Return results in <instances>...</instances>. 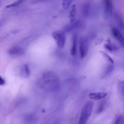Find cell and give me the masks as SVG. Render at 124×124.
I'll return each mask as SVG.
<instances>
[{
    "instance_id": "3",
    "label": "cell",
    "mask_w": 124,
    "mask_h": 124,
    "mask_svg": "<svg viewBox=\"0 0 124 124\" xmlns=\"http://www.w3.org/2000/svg\"><path fill=\"white\" fill-rule=\"evenodd\" d=\"M112 32L113 36L120 42L123 47H124V37L120 31L115 28H112Z\"/></svg>"
},
{
    "instance_id": "19",
    "label": "cell",
    "mask_w": 124,
    "mask_h": 124,
    "mask_svg": "<svg viewBox=\"0 0 124 124\" xmlns=\"http://www.w3.org/2000/svg\"><path fill=\"white\" fill-rule=\"evenodd\" d=\"M45 0H35V1H34L33 2V3H35L43 2L45 1Z\"/></svg>"
},
{
    "instance_id": "6",
    "label": "cell",
    "mask_w": 124,
    "mask_h": 124,
    "mask_svg": "<svg viewBox=\"0 0 124 124\" xmlns=\"http://www.w3.org/2000/svg\"><path fill=\"white\" fill-rule=\"evenodd\" d=\"M23 49L21 47L18 46L13 47L8 51L9 53L12 55L21 54L23 53Z\"/></svg>"
},
{
    "instance_id": "20",
    "label": "cell",
    "mask_w": 124,
    "mask_h": 124,
    "mask_svg": "<svg viewBox=\"0 0 124 124\" xmlns=\"http://www.w3.org/2000/svg\"><path fill=\"white\" fill-rule=\"evenodd\" d=\"M122 83L124 84V81H123L122 82Z\"/></svg>"
},
{
    "instance_id": "8",
    "label": "cell",
    "mask_w": 124,
    "mask_h": 124,
    "mask_svg": "<svg viewBox=\"0 0 124 124\" xmlns=\"http://www.w3.org/2000/svg\"><path fill=\"white\" fill-rule=\"evenodd\" d=\"M76 37L74 35L73 37L72 45L71 50V54L73 56L75 55L76 52Z\"/></svg>"
},
{
    "instance_id": "18",
    "label": "cell",
    "mask_w": 124,
    "mask_h": 124,
    "mask_svg": "<svg viewBox=\"0 0 124 124\" xmlns=\"http://www.w3.org/2000/svg\"><path fill=\"white\" fill-rule=\"evenodd\" d=\"M20 30H14L12 31V33L13 34H16L20 32Z\"/></svg>"
},
{
    "instance_id": "12",
    "label": "cell",
    "mask_w": 124,
    "mask_h": 124,
    "mask_svg": "<svg viewBox=\"0 0 124 124\" xmlns=\"http://www.w3.org/2000/svg\"><path fill=\"white\" fill-rule=\"evenodd\" d=\"M101 52L103 54L104 57H105V58L108 61L112 64H113V63L114 62L112 59L107 54L101 51Z\"/></svg>"
},
{
    "instance_id": "7",
    "label": "cell",
    "mask_w": 124,
    "mask_h": 124,
    "mask_svg": "<svg viewBox=\"0 0 124 124\" xmlns=\"http://www.w3.org/2000/svg\"><path fill=\"white\" fill-rule=\"evenodd\" d=\"M76 14V7L75 5H73L71 7V11L69 15V17L71 23L73 22L75 19Z\"/></svg>"
},
{
    "instance_id": "1",
    "label": "cell",
    "mask_w": 124,
    "mask_h": 124,
    "mask_svg": "<svg viewBox=\"0 0 124 124\" xmlns=\"http://www.w3.org/2000/svg\"><path fill=\"white\" fill-rule=\"evenodd\" d=\"M94 106L93 102L91 101L87 102L84 105L81 112L79 124H85L91 116Z\"/></svg>"
},
{
    "instance_id": "2",
    "label": "cell",
    "mask_w": 124,
    "mask_h": 124,
    "mask_svg": "<svg viewBox=\"0 0 124 124\" xmlns=\"http://www.w3.org/2000/svg\"><path fill=\"white\" fill-rule=\"evenodd\" d=\"M52 36L56 40L57 45L60 49L63 48L64 46L65 40V35L63 32L57 31L52 33Z\"/></svg>"
},
{
    "instance_id": "9",
    "label": "cell",
    "mask_w": 124,
    "mask_h": 124,
    "mask_svg": "<svg viewBox=\"0 0 124 124\" xmlns=\"http://www.w3.org/2000/svg\"><path fill=\"white\" fill-rule=\"evenodd\" d=\"M73 0H62V6L65 9H68L71 4Z\"/></svg>"
},
{
    "instance_id": "11",
    "label": "cell",
    "mask_w": 124,
    "mask_h": 124,
    "mask_svg": "<svg viewBox=\"0 0 124 124\" xmlns=\"http://www.w3.org/2000/svg\"><path fill=\"white\" fill-rule=\"evenodd\" d=\"M24 0H18V1L10 5H7L5 8H8L11 7H14L18 6L22 3Z\"/></svg>"
},
{
    "instance_id": "13",
    "label": "cell",
    "mask_w": 124,
    "mask_h": 124,
    "mask_svg": "<svg viewBox=\"0 0 124 124\" xmlns=\"http://www.w3.org/2000/svg\"><path fill=\"white\" fill-rule=\"evenodd\" d=\"M113 66L111 65H109L108 66L106 70V73L108 74L111 73L113 70Z\"/></svg>"
},
{
    "instance_id": "14",
    "label": "cell",
    "mask_w": 124,
    "mask_h": 124,
    "mask_svg": "<svg viewBox=\"0 0 124 124\" xmlns=\"http://www.w3.org/2000/svg\"><path fill=\"white\" fill-rule=\"evenodd\" d=\"M122 117L121 116H119L118 117L115 121V124H120L121 122L123 120Z\"/></svg>"
},
{
    "instance_id": "15",
    "label": "cell",
    "mask_w": 124,
    "mask_h": 124,
    "mask_svg": "<svg viewBox=\"0 0 124 124\" xmlns=\"http://www.w3.org/2000/svg\"><path fill=\"white\" fill-rule=\"evenodd\" d=\"M25 68L26 74L28 76H29L30 72L29 70L27 64H26L25 65Z\"/></svg>"
},
{
    "instance_id": "10",
    "label": "cell",
    "mask_w": 124,
    "mask_h": 124,
    "mask_svg": "<svg viewBox=\"0 0 124 124\" xmlns=\"http://www.w3.org/2000/svg\"><path fill=\"white\" fill-rule=\"evenodd\" d=\"M104 47L105 48L110 52L115 51L117 49V47L115 46L110 44H105Z\"/></svg>"
},
{
    "instance_id": "16",
    "label": "cell",
    "mask_w": 124,
    "mask_h": 124,
    "mask_svg": "<svg viewBox=\"0 0 124 124\" xmlns=\"http://www.w3.org/2000/svg\"><path fill=\"white\" fill-rule=\"evenodd\" d=\"M121 85L120 86V90H121L122 94L123 96H124V84H123L122 83H121Z\"/></svg>"
},
{
    "instance_id": "5",
    "label": "cell",
    "mask_w": 124,
    "mask_h": 124,
    "mask_svg": "<svg viewBox=\"0 0 124 124\" xmlns=\"http://www.w3.org/2000/svg\"><path fill=\"white\" fill-rule=\"evenodd\" d=\"M106 92L90 93L89 94V97L91 99L94 100H99L106 97L107 95Z\"/></svg>"
},
{
    "instance_id": "17",
    "label": "cell",
    "mask_w": 124,
    "mask_h": 124,
    "mask_svg": "<svg viewBox=\"0 0 124 124\" xmlns=\"http://www.w3.org/2000/svg\"><path fill=\"white\" fill-rule=\"evenodd\" d=\"M5 83V81L4 79L1 77L0 79V84L1 85H3Z\"/></svg>"
},
{
    "instance_id": "4",
    "label": "cell",
    "mask_w": 124,
    "mask_h": 124,
    "mask_svg": "<svg viewBox=\"0 0 124 124\" xmlns=\"http://www.w3.org/2000/svg\"><path fill=\"white\" fill-rule=\"evenodd\" d=\"M86 40H81L80 45V51L81 56L83 58L86 54L88 50V45Z\"/></svg>"
}]
</instances>
